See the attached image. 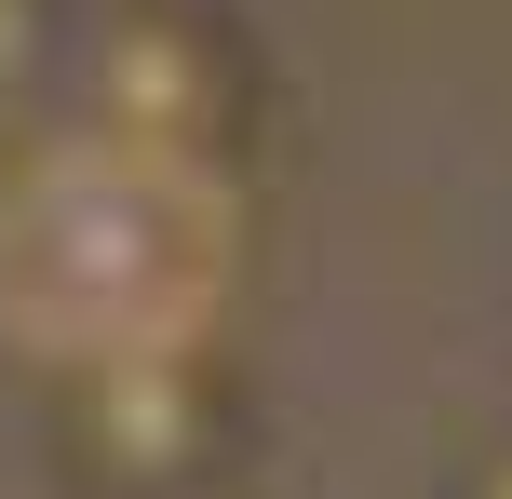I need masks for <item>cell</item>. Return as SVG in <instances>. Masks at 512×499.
<instances>
[{
  "instance_id": "1",
  "label": "cell",
  "mask_w": 512,
  "mask_h": 499,
  "mask_svg": "<svg viewBox=\"0 0 512 499\" xmlns=\"http://www.w3.org/2000/svg\"><path fill=\"white\" fill-rule=\"evenodd\" d=\"M54 122H81L95 149L149 162V176L230 189L270 122V54L230 0H81Z\"/></svg>"
},
{
  "instance_id": "2",
  "label": "cell",
  "mask_w": 512,
  "mask_h": 499,
  "mask_svg": "<svg viewBox=\"0 0 512 499\" xmlns=\"http://www.w3.org/2000/svg\"><path fill=\"white\" fill-rule=\"evenodd\" d=\"M41 446L68 499H230L256 459V378L216 338H108L41 365Z\"/></svg>"
},
{
  "instance_id": "3",
  "label": "cell",
  "mask_w": 512,
  "mask_h": 499,
  "mask_svg": "<svg viewBox=\"0 0 512 499\" xmlns=\"http://www.w3.org/2000/svg\"><path fill=\"white\" fill-rule=\"evenodd\" d=\"M68 41H81V0H0V135H27L54 108Z\"/></svg>"
},
{
  "instance_id": "4",
  "label": "cell",
  "mask_w": 512,
  "mask_h": 499,
  "mask_svg": "<svg viewBox=\"0 0 512 499\" xmlns=\"http://www.w3.org/2000/svg\"><path fill=\"white\" fill-rule=\"evenodd\" d=\"M445 499H512V432H486V446L445 473Z\"/></svg>"
},
{
  "instance_id": "5",
  "label": "cell",
  "mask_w": 512,
  "mask_h": 499,
  "mask_svg": "<svg viewBox=\"0 0 512 499\" xmlns=\"http://www.w3.org/2000/svg\"><path fill=\"white\" fill-rule=\"evenodd\" d=\"M14 230H27V135H0V270H14Z\"/></svg>"
},
{
  "instance_id": "6",
  "label": "cell",
  "mask_w": 512,
  "mask_h": 499,
  "mask_svg": "<svg viewBox=\"0 0 512 499\" xmlns=\"http://www.w3.org/2000/svg\"><path fill=\"white\" fill-rule=\"evenodd\" d=\"M230 499H243V486H230Z\"/></svg>"
}]
</instances>
